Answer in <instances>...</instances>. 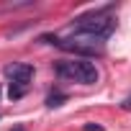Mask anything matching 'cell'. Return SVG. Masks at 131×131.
Returning <instances> with one entry per match:
<instances>
[{
  "label": "cell",
  "instance_id": "cell-5",
  "mask_svg": "<svg viewBox=\"0 0 131 131\" xmlns=\"http://www.w3.org/2000/svg\"><path fill=\"white\" fill-rule=\"evenodd\" d=\"M85 131H103V126H98V123H88Z\"/></svg>",
  "mask_w": 131,
  "mask_h": 131
},
{
  "label": "cell",
  "instance_id": "cell-1",
  "mask_svg": "<svg viewBox=\"0 0 131 131\" xmlns=\"http://www.w3.org/2000/svg\"><path fill=\"white\" fill-rule=\"evenodd\" d=\"M57 75L62 80H70L77 85H95L98 82V67L88 59H64L57 64Z\"/></svg>",
  "mask_w": 131,
  "mask_h": 131
},
{
  "label": "cell",
  "instance_id": "cell-6",
  "mask_svg": "<svg viewBox=\"0 0 131 131\" xmlns=\"http://www.w3.org/2000/svg\"><path fill=\"white\" fill-rule=\"evenodd\" d=\"M123 105H126V108H131V98H128V100H126V103H123Z\"/></svg>",
  "mask_w": 131,
  "mask_h": 131
},
{
  "label": "cell",
  "instance_id": "cell-2",
  "mask_svg": "<svg viewBox=\"0 0 131 131\" xmlns=\"http://www.w3.org/2000/svg\"><path fill=\"white\" fill-rule=\"evenodd\" d=\"M3 72H5V77L13 80V85H23V88H28V80L34 77V67H31V64H23V62L8 64Z\"/></svg>",
  "mask_w": 131,
  "mask_h": 131
},
{
  "label": "cell",
  "instance_id": "cell-7",
  "mask_svg": "<svg viewBox=\"0 0 131 131\" xmlns=\"http://www.w3.org/2000/svg\"><path fill=\"white\" fill-rule=\"evenodd\" d=\"M13 131H23V126H16V128H13Z\"/></svg>",
  "mask_w": 131,
  "mask_h": 131
},
{
  "label": "cell",
  "instance_id": "cell-4",
  "mask_svg": "<svg viewBox=\"0 0 131 131\" xmlns=\"http://www.w3.org/2000/svg\"><path fill=\"white\" fill-rule=\"evenodd\" d=\"M26 90H28V88H23V85H13V82H10L8 98H10V100H18V98H23V95H26Z\"/></svg>",
  "mask_w": 131,
  "mask_h": 131
},
{
  "label": "cell",
  "instance_id": "cell-3",
  "mask_svg": "<svg viewBox=\"0 0 131 131\" xmlns=\"http://www.w3.org/2000/svg\"><path fill=\"white\" fill-rule=\"evenodd\" d=\"M64 100H67V95H64V93H59V90H54V93L46 98V105H49V108H57V105H62Z\"/></svg>",
  "mask_w": 131,
  "mask_h": 131
}]
</instances>
